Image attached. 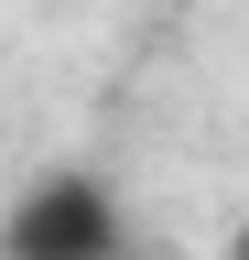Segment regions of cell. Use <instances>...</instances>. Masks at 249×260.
<instances>
[{
	"instance_id": "6da1fadb",
	"label": "cell",
	"mask_w": 249,
	"mask_h": 260,
	"mask_svg": "<svg viewBox=\"0 0 249 260\" xmlns=\"http://www.w3.org/2000/svg\"><path fill=\"white\" fill-rule=\"evenodd\" d=\"M119 239H130L119 184L87 162H54L0 206V260H119Z\"/></svg>"
}]
</instances>
